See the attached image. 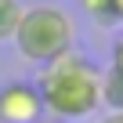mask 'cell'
<instances>
[{"mask_svg": "<svg viewBox=\"0 0 123 123\" xmlns=\"http://www.w3.org/2000/svg\"><path fill=\"white\" fill-rule=\"evenodd\" d=\"M22 11H25V7L18 4V0H0V43L15 36V29H18V22H22Z\"/></svg>", "mask_w": 123, "mask_h": 123, "instance_id": "cell-5", "label": "cell"}, {"mask_svg": "<svg viewBox=\"0 0 123 123\" xmlns=\"http://www.w3.org/2000/svg\"><path fill=\"white\" fill-rule=\"evenodd\" d=\"M18 43V54L29 62H51L73 47V18L58 4H29L22 11V22L11 36Z\"/></svg>", "mask_w": 123, "mask_h": 123, "instance_id": "cell-2", "label": "cell"}, {"mask_svg": "<svg viewBox=\"0 0 123 123\" xmlns=\"http://www.w3.org/2000/svg\"><path fill=\"white\" fill-rule=\"evenodd\" d=\"M98 123H123V112H109V109H105V116H101Z\"/></svg>", "mask_w": 123, "mask_h": 123, "instance_id": "cell-8", "label": "cell"}, {"mask_svg": "<svg viewBox=\"0 0 123 123\" xmlns=\"http://www.w3.org/2000/svg\"><path fill=\"white\" fill-rule=\"evenodd\" d=\"M80 7H83V15L94 25H116V18H112V0H80Z\"/></svg>", "mask_w": 123, "mask_h": 123, "instance_id": "cell-6", "label": "cell"}, {"mask_svg": "<svg viewBox=\"0 0 123 123\" xmlns=\"http://www.w3.org/2000/svg\"><path fill=\"white\" fill-rule=\"evenodd\" d=\"M40 119H43V101L36 83L11 80L0 87V123H40Z\"/></svg>", "mask_w": 123, "mask_h": 123, "instance_id": "cell-3", "label": "cell"}, {"mask_svg": "<svg viewBox=\"0 0 123 123\" xmlns=\"http://www.w3.org/2000/svg\"><path fill=\"white\" fill-rule=\"evenodd\" d=\"M43 101V112L58 119H87L101 109V69L73 47L43 62L40 76L33 80Z\"/></svg>", "mask_w": 123, "mask_h": 123, "instance_id": "cell-1", "label": "cell"}, {"mask_svg": "<svg viewBox=\"0 0 123 123\" xmlns=\"http://www.w3.org/2000/svg\"><path fill=\"white\" fill-rule=\"evenodd\" d=\"M112 18L123 25V0H112Z\"/></svg>", "mask_w": 123, "mask_h": 123, "instance_id": "cell-9", "label": "cell"}, {"mask_svg": "<svg viewBox=\"0 0 123 123\" xmlns=\"http://www.w3.org/2000/svg\"><path fill=\"white\" fill-rule=\"evenodd\" d=\"M109 69L123 76V33H119V36L112 40V58H109Z\"/></svg>", "mask_w": 123, "mask_h": 123, "instance_id": "cell-7", "label": "cell"}, {"mask_svg": "<svg viewBox=\"0 0 123 123\" xmlns=\"http://www.w3.org/2000/svg\"><path fill=\"white\" fill-rule=\"evenodd\" d=\"M101 105L109 112H123V76L112 69L101 73Z\"/></svg>", "mask_w": 123, "mask_h": 123, "instance_id": "cell-4", "label": "cell"}]
</instances>
